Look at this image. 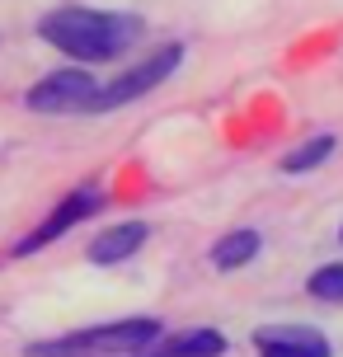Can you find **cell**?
I'll list each match as a JSON object with an SVG mask.
<instances>
[{
    "mask_svg": "<svg viewBox=\"0 0 343 357\" xmlns=\"http://www.w3.org/2000/svg\"><path fill=\"white\" fill-rule=\"evenodd\" d=\"M339 240H343V231H339Z\"/></svg>",
    "mask_w": 343,
    "mask_h": 357,
    "instance_id": "cell-12",
    "label": "cell"
},
{
    "mask_svg": "<svg viewBox=\"0 0 343 357\" xmlns=\"http://www.w3.org/2000/svg\"><path fill=\"white\" fill-rule=\"evenodd\" d=\"M329 155H334V137L320 132V137H310V142H301L296 151L282 155V174H306V169H315V165H325Z\"/></svg>",
    "mask_w": 343,
    "mask_h": 357,
    "instance_id": "cell-10",
    "label": "cell"
},
{
    "mask_svg": "<svg viewBox=\"0 0 343 357\" xmlns=\"http://www.w3.org/2000/svg\"><path fill=\"white\" fill-rule=\"evenodd\" d=\"M137 357H226V334L221 329H183V334H160Z\"/></svg>",
    "mask_w": 343,
    "mask_h": 357,
    "instance_id": "cell-7",
    "label": "cell"
},
{
    "mask_svg": "<svg viewBox=\"0 0 343 357\" xmlns=\"http://www.w3.org/2000/svg\"><path fill=\"white\" fill-rule=\"evenodd\" d=\"M259 357H334L329 339L310 324H264L254 329Z\"/></svg>",
    "mask_w": 343,
    "mask_h": 357,
    "instance_id": "cell-6",
    "label": "cell"
},
{
    "mask_svg": "<svg viewBox=\"0 0 343 357\" xmlns=\"http://www.w3.org/2000/svg\"><path fill=\"white\" fill-rule=\"evenodd\" d=\"M142 29L146 24L127 10H90V5H61V10L38 19V38L80 66L123 56L142 38Z\"/></svg>",
    "mask_w": 343,
    "mask_h": 357,
    "instance_id": "cell-1",
    "label": "cell"
},
{
    "mask_svg": "<svg viewBox=\"0 0 343 357\" xmlns=\"http://www.w3.org/2000/svg\"><path fill=\"white\" fill-rule=\"evenodd\" d=\"M165 329L155 315H132V320L90 324V329H71L56 339H38L24 348V357H137Z\"/></svg>",
    "mask_w": 343,
    "mask_h": 357,
    "instance_id": "cell-2",
    "label": "cell"
},
{
    "mask_svg": "<svg viewBox=\"0 0 343 357\" xmlns=\"http://www.w3.org/2000/svg\"><path fill=\"white\" fill-rule=\"evenodd\" d=\"M146 221H118V226H109L104 235H94L90 240V264H104V268H113V264H127L132 254L146 245Z\"/></svg>",
    "mask_w": 343,
    "mask_h": 357,
    "instance_id": "cell-8",
    "label": "cell"
},
{
    "mask_svg": "<svg viewBox=\"0 0 343 357\" xmlns=\"http://www.w3.org/2000/svg\"><path fill=\"white\" fill-rule=\"evenodd\" d=\"M259 250H264L259 231H231V235H221L217 245H212V264H217L221 273H235V268L254 264V259H259Z\"/></svg>",
    "mask_w": 343,
    "mask_h": 357,
    "instance_id": "cell-9",
    "label": "cell"
},
{
    "mask_svg": "<svg viewBox=\"0 0 343 357\" xmlns=\"http://www.w3.org/2000/svg\"><path fill=\"white\" fill-rule=\"evenodd\" d=\"M306 291L315 296V301H343V264H325V268H315L306 278Z\"/></svg>",
    "mask_w": 343,
    "mask_h": 357,
    "instance_id": "cell-11",
    "label": "cell"
},
{
    "mask_svg": "<svg viewBox=\"0 0 343 357\" xmlns=\"http://www.w3.org/2000/svg\"><path fill=\"white\" fill-rule=\"evenodd\" d=\"M94 89H99V80H94L85 66H61V71L43 75L29 94H24V104L33 108V113H85L94 99Z\"/></svg>",
    "mask_w": 343,
    "mask_h": 357,
    "instance_id": "cell-5",
    "label": "cell"
},
{
    "mask_svg": "<svg viewBox=\"0 0 343 357\" xmlns=\"http://www.w3.org/2000/svg\"><path fill=\"white\" fill-rule=\"evenodd\" d=\"M104 202H109V197H104V188H71L66 197H56L52 212L43 216V221H38V226L24 235V240H15V250H10V254H15V259L43 254L47 245H56V240H61L66 231H75L80 221L99 216V212H104Z\"/></svg>",
    "mask_w": 343,
    "mask_h": 357,
    "instance_id": "cell-4",
    "label": "cell"
},
{
    "mask_svg": "<svg viewBox=\"0 0 343 357\" xmlns=\"http://www.w3.org/2000/svg\"><path fill=\"white\" fill-rule=\"evenodd\" d=\"M179 66H183V43H160V47H155V52H146L137 66H127L123 75H113L109 85L94 89V99H90L85 113H113V108L132 104V99L151 94L155 85H165Z\"/></svg>",
    "mask_w": 343,
    "mask_h": 357,
    "instance_id": "cell-3",
    "label": "cell"
}]
</instances>
